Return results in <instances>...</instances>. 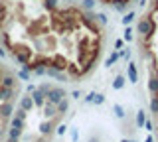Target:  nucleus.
<instances>
[{"instance_id": "23", "label": "nucleus", "mask_w": 158, "mask_h": 142, "mask_svg": "<svg viewBox=\"0 0 158 142\" xmlns=\"http://www.w3.org/2000/svg\"><path fill=\"white\" fill-rule=\"evenodd\" d=\"M144 128H146V130H154V124H152V120H148V119H146V122H144Z\"/></svg>"}, {"instance_id": "16", "label": "nucleus", "mask_w": 158, "mask_h": 142, "mask_svg": "<svg viewBox=\"0 0 158 142\" xmlns=\"http://www.w3.org/2000/svg\"><path fill=\"white\" fill-rule=\"evenodd\" d=\"M123 87H125V79H123V77L118 75L117 79L113 81V89H123Z\"/></svg>"}, {"instance_id": "9", "label": "nucleus", "mask_w": 158, "mask_h": 142, "mask_svg": "<svg viewBox=\"0 0 158 142\" xmlns=\"http://www.w3.org/2000/svg\"><path fill=\"white\" fill-rule=\"evenodd\" d=\"M56 109H57V115H65V112L69 111V101L67 99H61L56 105Z\"/></svg>"}, {"instance_id": "24", "label": "nucleus", "mask_w": 158, "mask_h": 142, "mask_svg": "<svg viewBox=\"0 0 158 142\" xmlns=\"http://www.w3.org/2000/svg\"><path fill=\"white\" fill-rule=\"evenodd\" d=\"M95 95H97V93H89V95L85 97V103H93V99H95Z\"/></svg>"}, {"instance_id": "31", "label": "nucleus", "mask_w": 158, "mask_h": 142, "mask_svg": "<svg viewBox=\"0 0 158 142\" xmlns=\"http://www.w3.org/2000/svg\"><path fill=\"white\" fill-rule=\"evenodd\" d=\"M8 142H18V140H12V138H8Z\"/></svg>"}, {"instance_id": "5", "label": "nucleus", "mask_w": 158, "mask_h": 142, "mask_svg": "<svg viewBox=\"0 0 158 142\" xmlns=\"http://www.w3.org/2000/svg\"><path fill=\"white\" fill-rule=\"evenodd\" d=\"M150 28H152V24H150V20H148V18H142V20L138 22V34H140L142 38L150 34Z\"/></svg>"}, {"instance_id": "10", "label": "nucleus", "mask_w": 158, "mask_h": 142, "mask_svg": "<svg viewBox=\"0 0 158 142\" xmlns=\"http://www.w3.org/2000/svg\"><path fill=\"white\" fill-rule=\"evenodd\" d=\"M20 136H22V128H16V126H10L8 128V138L20 140Z\"/></svg>"}, {"instance_id": "18", "label": "nucleus", "mask_w": 158, "mask_h": 142, "mask_svg": "<svg viewBox=\"0 0 158 142\" xmlns=\"http://www.w3.org/2000/svg\"><path fill=\"white\" fill-rule=\"evenodd\" d=\"M93 103H95V105H103V103H105V95H95Z\"/></svg>"}, {"instance_id": "26", "label": "nucleus", "mask_w": 158, "mask_h": 142, "mask_svg": "<svg viewBox=\"0 0 158 142\" xmlns=\"http://www.w3.org/2000/svg\"><path fill=\"white\" fill-rule=\"evenodd\" d=\"M115 59H117V53H113V55H111V57H109V59H107V67H109V65H111V63H113V61H115Z\"/></svg>"}, {"instance_id": "28", "label": "nucleus", "mask_w": 158, "mask_h": 142, "mask_svg": "<svg viewBox=\"0 0 158 142\" xmlns=\"http://www.w3.org/2000/svg\"><path fill=\"white\" fill-rule=\"evenodd\" d=\"M144 142H154V136H146V140Z\"/></svg>"}, {"instance_id": "21", "label": "nucleus", "mask_w": 158, "mask_h": 142, "mask_svg": "<svg viewBox=\"0 0 158 142\" xmlns=\"http://www.w3.org/2000/svg\"><path fill=\"white\" fill-rule=\"evenodd\" d=\"M18 77H20V79H24V81H26V79H28V71H26V69L18 71Z\"/></svg>"}, {"instance_id": "27", "label": "nucleus", "mask_w": 158, "mask_h": 142, "mask_svg": "<svg viewBox=\"0 0 158 142\" xmlns=\"http://www.w3.org/2000/svg\"><path fill=\"white\" fill-rule=\"evenodd\" d=\"M79 95H81L79 91H73V93H71V97H73V99H79Z\"/></svg>"}, {"instance_id": "14", "label": "nucleus", "mask_w": 158, "mask_h": 142, "mask_svg": "<svg viewBox=\"0 0 158 142\" xmlns=\"http://www.w3.org/2000/svg\"><path fill=\"white\" fill-rule=\"evenodd\" d=\"M113 112H115L117 119H125L127 116V112H125V109H123L121 105H113Z\"/></svg>"}, {"instance_id": "22", "label": "nucleus", "mask_w": 158, "mask_h": 142, "mask_svg": "<svg viewBox=\"0 0 158 142\" xmlns=\"http://www.w3.org/2000/svg\"><path fill=\"white\" fill-rule=\"evenodd\" d=\"M132 18H135V12H131V14H127V16H125V18H123V22H125V24H128V22H131V20H132Z\"/></svg>"}, {"instance_id": "2", "label": "nucleus", "mask_w": 158, "mask_h": 142, "mask_svg": "<svg viewBox=\"0 0 158 142\" xmlns=\"http://www.w3.org/2000/svg\"><path fill=\"white\" fill-rule=\"evenodd\" d=\"M46 99H48L49 103H53V105H57L61 99H65V91H63L61 87H52V91L46 95Z\"/></svg>"}, {"instance_id": "20", "label": "nucleus", "mask_w": 158, "mask_h": 142, "mask_svg": "<svg viewBox=\"0 0 158 142\" xmlns=\"http://www.w3.org/2000/svg\"><path fill=\"white\" fill-rule=\"evenodd\" d=\"M26 115H28V111H24V109H18V111H16V116H20L22 120L26 119Z\"/></svg>"}, {"instance_id": "15", "label": "nucleus", "mask_w": 158, "mask_h": 142, "mask_svg": "<svg viewBox=\"0 0 158 142\" xmlns=\"http://www.w3.org/2000/svg\"><path fill=\"white\" fill-rule=\"evenodd\" d=\"M150 111L154 112V115H158V95H152V99H150Z\"/></svg>"}, {"instance_id": "13", "label": "nucleus", "mask_w": 158, "mask_h": 142, "mask_svg": "<svg viewBox=\"0 0 158 142\" xmlns=\"http://www.w3.org/2000/svg\"><path fill=\"white\" fill-rule=\"evenodd\" d=\"M40 130H42V134H49V132H53V122H42V126H40Z\"/></svg>"}, {"instance_id": "3", "label": "nucleus", "mask_w": 158, "mask_h": 142, "mask_svg": "<svg viewBox=\"0 0 158 142\" xmlns=\"http://www.w3.org/2000/svg\"><path fill=\"white\" fill-rule=\"evenodd\" d=\"M99 2H101V4H109V6H113L117 12H125L131 0H99Z\"/></svg>"}, {"instance_id": "19", "label": "nucleus", "mask_w": 158, "mask_h": 142, "mask_svg": "<svg viewBox=\"0 0 158 142\" xmlns=\"http://www.w3.org/2000/svg\"><path fill=\"white\" fill-rule=\"evenodd\" d=\"M65 132H67V126H65V124H59V126H57V134H59V136H63Z\"/></svg>"}, {"instance_id": "30", "label": "nucleus", "mask_w": 158, "mask_h": 142, "mask_svg": "<svg viewBox=\"0 0 158 142\" xmlns=\"http://www.w3.org/2000/svg\"><path fill=\"white\" fill-rule=\"evenodd\" d=\"M121 142H135V140H128V138H123Z\"/></svg>"}, {"instance_id": "4", "label": "nucleus", "mask_w": 158, "mask_h": 142, "mask_svg": "<svg viewBox=\"0 0 158 142\" xmlns=\"http://www.w3.org/2000/svg\"><path fill=\"white\" fill-rule=\"evenodd\" d=\"M14 112V103L12 101H4L2 105H0V116L2 119H10Z\"/></svg>"}, {"instance_id": "7", "label": "nucleus", "mask_w": 158, "mask_h": 142, "mask_svg": "<svg viewBox=\"0 0 158 142\" xmlns=\"http://www.w3.org/2000/svg\"><path fill=\"white\" fill-rule=\"evenodd\" d=\"M34 99L32 97H22V99H20V109H24V111H32L34 109Z\"/></svg>"}, {"instance_id": "17", "label": "nucleus", "mask_w": 158, "mask_h": 142, "mask_svg": "<svg viewBox=\"0 0 158 142\" xmlns=\"http://www.w3.org/2000/svg\"><path fill=\"white\" fill-rule=\"evenodd\" d=\"M10 124H12V126H16V128H24V120L20 119V116H14V119L10 120Z\"/></svg>"}, {"instance_id": "11", "label": "nucleus", "mask_w": 158, "mask_h": 142, "mask_svg": "<svg viewBox=\"0 0 158 142\" xmlns=\"http://www.w3.org/2000/svg\"><path fill=\"white\" fill-rule=\"evenodd\" d=\"M128 79H131V83H136L138 81V73H136L135 63H131V65H128Z\"/></svg>"}, {"instance_id": "12", "label": "nucleus", "mask_w": 158, "mask_h": 142, "mask_svg": "<svg viewBox=\"0 0 158 142\" xmlns=\"http://www.w3.org/2000/svg\"><path fill=\"white\" fill-rule=\"evenodd\" d=\"M144 122H146V112L144 111H138L136 112V126H138V128H142Z\"/></svg>"}, {"instance_id": "29", "label": "nucleus", "mask_w": 158, "mask_h": 142, "mask_svg": "<svg viewBox=\"0 0 158 142\" xmlns=\"http://www.w3.org/2000/svg\"><path fill=\"white\" fill-rule=\"evenodd\" d=\"M89 142H99V138H97V136H91V138H89Z\"/></svg>"}, {"instance_id": "25", "label": "nucleus", "mask_w": 158, "mask_h": 142, "mask_svg": "<svg viewBox=\"0 0 158 142\" xmlns=\"http://www.w3.org/2000/svg\"><path fill=\"white\" fill-rule=\"evenodd\" d=\"M71 138H73V140L79 138V130H77V128H71Z\"/></svg>"}, {"instance_id": "6", "label": "nucleus", "mask_w": 158, "mask_h": 142, "mask_svg": "<svg viewBox=\"0 0 158 142\" xmlns=\"http://www.w3.org/2000/svg\"><path fill=\"white\" fill-rule=\"evenodd\" d=\"M32 99H34V105H36V107H44V105H46V101H48L46 95H44L40 89H34L32 91Z\"/></svg>"}, {"instance_id": "8", "label": "nucleus", "mask_w": 158, "mask_h": 142, "mask_svg": "<svg viewBox=\"0 0 158 142\" xmlns=\"http://www.w3.org/2000/svg\"><path fill=\"white\" fill-rule=\"evenodd\" d=\"M148 91L152 95H158V77L156 75H150V79H148Z\"/></svg>"}, {"instance_id": "1", "label": "nucleus", "mask_w": 158, "mask_h": 142, "mask_svg": "<svg viewBox=\"0 0 158 142\" xmlns=\"http://www.w3.org/2000/svg\"><path fill=\"white\" fill-rule=\"evenodd\" d=\"M97 16L59 0H0V46L26 71L85 77L101 57Z\"/></svg>"}]
</instances>
